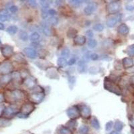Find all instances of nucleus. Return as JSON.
I'll return each instance as SVG.
<instances>
[{
  "label": "nucleus",
  "instance_id": "nucleus-1",
  "mask_svg": "<svg viewBox=\"0 0 134 134\" xmlns=\"http://www.w3.org/2000/svg\"><path fill=\"white\" fill-rule=\"evenodd\" d=\"M104 87L106 90H107L109 92H111L113 93H115L117 95H120L121 94V91L120 89L119 86H118L116 84L111 81L110 79L106 78L104 81Z\"/></svg>",
  "mask_w": 134,
  "mask_h": 134
},
{
  "label": "nucleus",
  "instance_id": "nucleus-2",
  "mask_svg": "<svg viewBox=\"0 0 134 134\" xmlns=\"http://www.w3.org/2000/svg\"><path fill=\"white\" fill-rule=\"evenodd\" d=\"M44 97H45V94L43 92H36V93L31 94L29 97V98L34 104V103L37 104L42 102L44 99Z\"/></svg>",
  "mask_w": 134,
  "mask_h": 134
},
{
  "label": "nucleus",
  "instance_id": "nucleus-3",
  "mask_svg": "<svg viewBox=\"0 0 134 134\" xmlns=\"http://www.w3.org/2000/svg\"><path fill=\"white\" fill-rule=\"evenodd\" d=\"M67 114L71 119H76L81 115L80 109L77 106H72V107H70L67 109Z\"/></svg>",
  "mask_w": 134,
  "mask_h": 134
},
{
  "label": "nucleus",
  "instance_id": "nucleus-4",
  "mask_svg": "<svg viewBox=\"0 0 134 134\" xmlns=\"http://www.w3.org/2000/svg\"><path fill=\"white\" fill-rule=\"evenodd\" d=\"M119 3L117 1H111L107 6V11L110 14H115L119 10Z\"/></svg>",
  "mask_w": 134,
  "mask_h": 134
},
{
  "label": "nucleus",
  "instance_id": "nucleus-5",
  "mask_svg": "<svg viewBox=\"0 0 134 134\" xmlns=\"http://www.w3.org/2000/svg\"><path fill=\"white\" fill-rule=\"evenodd\" d=\"M10 97L12 100H19L23 99L24 97V93L20 90L16 89V90H13L10 91Z\"/></svg>",
  "mask_w": 134,
  "mask_h": 134
},
{
  "label": "nucleus",
  "instance_id": "nucleus-6",
  "mask_svg": "<svg viewBox=\"0 0 134 134\" xmlns=\"http://www.w3.org/2000/svg\"><path fill=\"white\" fill-rule=\"evenodd\" d=\"M34 109V106L33 103H26L21 109V113L22 114H24L26 116H28L29 114H30Z\"/></svg>",
  "mask_w": 134,
  "mask_h": 134
},
{
  "label": "nucleus",
  "instance_id": "nucleus-7",
  "mask_svg": "<svg viewBox=\"0 0 134 134\" xmlns=\"http://www.w3.org/2000/svg\"><path fill=\"white\" fill-rule=\"evenodd\" d=\"M121 18V14H116L115 16L109 17L107 21V25L109 28H113L115 26L117 22H119Z\"/></svg>",
  "mask_w": 134,
  "mask_h": 134
},
{
  "label": "nucleus",
  "instance_id": "nucleus-8",
  "mask_svg": "<svg viewBox=\"0 0 134 134\" xmlns=\"http://www.w3.org/2000/svg\"><path fill=\"white\" fill-rule=\"evenodd\" d=\"M1 52L4 57H10L14 53V48L10 45H4L1 47Z\"/></svg>",
  "mask_w": 134,
  "mask_h": 134
},
{
  "label": "nucleus",
  "instance_id": "nucleus-9",
  "mask_svg": "<svg viewBox=\"0 0 134 134\" xmlns=\"http://www.w3.org/2000/svg\"><path fill=\"white\" fill-rule=\"evenodd\" d=\"M12 68H13V66L10 62H4L0 65V72L2 74H7L12 71Z\"/></svg>",
  "mask_w": 134,
  "mask_h": 134
},
{
  "label": "nucleus",
  "instance_id": "nucleus-10",
  "mask_svg": "<svg viewBox=\"0 0 134 134\" xmlns=\"http://www.w3.org/2000/svg\"><path fill=\"white\" fill-rule=\"evenodd\" d=\"M80 114L84 119H88L91 115V109L88 106L82 105L80 109Z\"/></svg>",
  "mask_w": 134,
  "mask_h": 134
},
{
  "label": "nucleus",
  "instance_id": "nucleus-11",
  "mask_svg": "<svg viewBox=\"0 0 134 134\" xmlns=\"http://www.w3.org/2000/svg\"><path fill=\"white\" fill-rule=\"evenodd\" d=\"M24 52L25 54L31 59H35L37 57V52L32 48H26L24 49Z\"/></svg>",
  "mask_w": 134,
  "mask_h": 134
},
{
  "label": "nucleus",
  "instance_id": "nucleus-12",
  "mask_svg": "<svg viewBox=\"0 0 134 134\" xmlns=\"http://www.w3.org/2000/svg\"><path fill=\"white\" fill-rule=\"evenodd\" d=\"M97 7V3L95 2H92L91 3H89V5H87L86 7H85V8L84 9V12L85 13L86 15H91L94 11H95Z\"/></svg>",
  "mask_w": 134,
  "mask_h": 134
},
{
  "label": "nucleus",
  "instance_id": "nucleus-13",
  "mask_svg": "<svg viewBox=\"0 0 134 134\" xmlns=\"http://www.w3.org/2000/svg\"><path fill=\"white\" fill-rule=\"evenodd\" d=\"M86 37L84 36H77L74 38V43L75 45L83 46L86 42Z\"/></svg>",
  "mask_w": 134,
  "mask_h": 134
},
{
  "label": "nucleus",
  "instance_id": "nucleus-14",
  "mask_svg": "<svg viewBox=\"0 0 134 134\" xmlns=\"http://www.w3.org/2000/svg\"><path fill=\"white\" fill-rule=\"evenodd\" d=\"M123 65L125 68H131L134 65V62L133 60L130 58H125L123 59Z\"/></svg>",
  "mask_w": 134,
  "mask_h": 134
},
{
  "label": "nucleus",
  "instance_id": "nucleus-15",
  "mask_svg": "<svg viewBox=\"0 0 134 134\" xmlns=\"http://www.w3.org/2000/svg\"><path fill=\"white\" fill-rule=\"evenodd\" d=\"M77 30L74 28H70L67 32V36L69 38H75L77 35Z\"/></svg>",
  "mask_w": 134,
  "mask_h": 134
},
{
  "label": "nucleus",
  "instance_id": "nucleus-16",
  "mask_svg": "<svg viewBox=\"0 0 134 134\" xmlns=\"http://www.w3.org/2000/svg\"><path fill=\"white\" fill-rule=\"evenodd\" d=\"M129 29L128 28L126 24H122L120 25L118 27V32L120 34H127L128 32H129Z\"/></svg>",
  "mask_w": 134,
  "mask_h": 134
},
{
  "label": "nucleus",
  "instance_id": "nucleus-17",
  "mask_svg": "<svg viewBox=\"0 0 134 134\" xmlns=\"http://www.w3.org/2000/svg\"><path fill=\"white\" fill-rule=\"evenodd\" d=\"M9 18L8 16V12L6 9H2L0 10V19L2 22H5L7 21Z\"/></svg>",
  "mask_w": 134,
  "mask_h": 134
},
{
  "label": "nucleus",
  "instance_id": "nucleus-18",
  "mask_svg": "<svg viewBox=\"0 0 134 134\" xmlns=\"http://www.w3.org/2000/svg\"><path fill=\"white\" fill-rule=\"evenodd\" d=\"M4 113H5V115H7V116L15 115L17 113V109L13 107H8L5 108Z\"/></svg>",
  "mask_w": 134,
  "mask_h": 134
},
{
  "label": "nucleus",
  "instance_id": "nucleus-19",
  "mask_svg": "<svg viewBox=\"0 0 134 134\" xmlns=\"http://www.w3.org/2000/svg\"><path fill=\"white\" fill-rule=\"evenodd\" d=\"M24 84H26V86L28 88H32L35 86V81L34 80L33 78H30V77H28L27 79H25V81H24Z\"/></svg>",
  "mask_w": 134,
  "mask_h": 134
},
{
  "label": "nucleus",
  "instance_id": "nucleus-20",
  "mask_svg": "<svg viewBox=\"0 0 134 134\" xmlns=\"http://www.w3.org/2000/svg\"><path fill=\"white\" fill-rule=\"evenodd\" d=\"M124 127L123 123L121 121H116L114 123V129L116 132H121Z\"/></svg>",
  "mask_w": 134,
  "mask_h": 134
},
{
  "label": "nucleus",
  "instance_id": "nucleus-21",
  "mask_svg": "<svg viewBox=\"0 0 134 134\" xmlns=\"http://www.w3.org/2000/svg\"><path fill=\"white\" fill-rule=\"evenodd\" d=\"M57 64L58 65V67H61V68H65L68 65V61L65 58L60 57L58 58V59Z\"/></svg>",
  "mask_w": 134,
  "mask_h": 134
},
{
  "label": "nucleus",
  "instance_id": "nucleus-22",
  "mask_svg": "<svg viewBox=\"0 0 134 134\" xmlns=\"http://www.w3.org/2000/svg\"><path fill=\"white\" fill-rule=\"evenodd\" d=\"M17 27L16 26H10L6 29V32H7V33L10 34V35H14L16 34L17 33Z\"/></svg>",
  "mask_w": 134,
  "mask_h": 134
},
{
  "label": "nucleus",
  "instance_id": "nucleus-23",
  "mask_svg": "<svg viewBox=\"0 0 134 134\" xmlns=\"http://www.w3.org/2000/svg\"><path fill=\"white\" fill-rule=\"evenodd\" d=\"M91 124L92 125V127L95 128L96 129H99L100 128V124H99V122L98 119L96 118L95 117H93V119L91 120Z\"/></svg>",
  "mask_w": 134,
  "mask_h": 134
},
{
  "label": "nucleus",
  "instance_id": "nucleus-24",
  "mask_svg": "<svg viewBox=\"0 0 134 134\" xmlns=\"http://www.w3.org/2000/svg\"><path fill=\"white\" fill-rule=\"evenodd\" d=\"M77 126V122L75 121V119H71L67 123V127L69 128L70 130L71 129H75V128Z\"/></svg>",
  "mask_w": 134,
  "mask_h": 134
},
{
  "label": "nucleus",
  "instance_id": "nucleus-25",
  "mask_svg": "<svg viewBox=\"0 0 134 134\" xmlns=\"http://www.w3.org/2000/svg\"><path fill=\"white\" fill-rule=\"evenodd\" d=\"M59 22V20L58 19V17L55 16H52L49 17L48 19V23L50 25L52 26H56Z\"/></svg>",
  "mask_w": 134,
  "mask_h": 134
},
{
  "label": "nucleus",
  "instance_id": "nucleus-26",
  "mask_svg": "<svg viewBox=\"0 0 134 134\" xmlns=\"http://www.w3.org/2000/svg\"><path fill=\"white\" fill-rule=\"evenodd\" d=\"M19 38L22 41H27L28 39V35L26 32L24 30H20L19 32Z\"/></svg>",
  "mask_w": 134,
  "mask_h": 134
},
{
  "label": "nucleus",
  "instance_id": "nucleus-27",
  "mask_svg": "<svg viewBox=\"0 0 134 134\" xmlns=\"http://www.w3.org/2000/svg\"><path fill=\"white\" fill-rule=\"evenodd\" d=\"M11 125V122L9 119L1 118L0 119V127H7Z\"/></svg>",
  "mask_w": 134,
  "mask_h": 134
},
{
  "label": "nucleus",
  "instance_id": "nucleus-28",
  "mask_svg": "<svg viewBox=\"0 0 134 134\" xmlns=\"http://www.w3.org/2000/svg\"><path fill=\"white\" fill-rule=\"evenodd\" d=\"M59 134H72V130H70L69 128H68L67 127H62L60 128L59 130Z\"/></svg>",
  "mask_w": 134,
  "mask_h": 134
},
{
  "label": "nucleus",
  "instance_id": "nucleus-29",
  "mask_svg": "<svg viewBox=\"0 0 134 134\" xmlns=\"http://www.w3.org/2000/svg\"><path fill=\"white\" fill-rule=\"evenodd\" d=\"M97 45V42L95 39H89L88 40V47L91 49L95 48Z\"/></svg>",
  "mask_w": 134,
  "mask_h": 134
},
{
  "label": "nucleus",
  "instance_id": "nucleus-30",
  "mask_svg": "<svg viewBox=\"0 0 134 134\" xmlns=\"http://www.w3.org/2000/svg\"><path fill=\"white\" fill-rule=\"evenodd\" d=\"M14 60L16 61V62H26V60L24 58V56H22V54L21 53H19V54H17L15 56ZM26 63V62H25Z\"/></svg>",
  "mask_w": 134,
  "mask_h": 134
},
{
  "label": "nucleus",
  "instance_id": "nucleus-31",
  "mask_svg": "<svg viewBox=\"0 0 134 134\" xmlns=\"http://www.w3.org/2000/svg\"><path fill=\"white\" fill-rule=\"evenodd\" d=\"M69 3L72 7L77 8V7H79L81 5L82 1H79V0H71V1H69Z\"/></svg>",
  "mask_w": 134,
  "mask_h": 134
},
{
  "label": "nucleus",
  "instance_id": "nucleus-32",
  "mask_svg": "<svg viewBox=\"0 0 134 134\" xmlns=\"http://www.w3.org/2000/svg\"><path fill=\"white\" fill-rule=\"evenodd\" d=\"M11 79H12V77H11V75L10 74H5V75H3L2 77H1V81L3 83L6 84L7 83H9V82L11 81Z\"/></svg>",
  "mask_w": 134,
  "mask_h": 134
},
{
  "label": "nucleus",
  "instance_id": "nucleus-33",
  "mask_svg": "<svg viewBox=\"0 0 134 134\" xmlns=\"http://www.w3.org/2000/svg\"><path fill=\"white\" fill-rule=\"evenodd\" d=\"M93 29L95 31L97 32H102L104 29V26H103L102 24H95L93 27Z\"/></svg>",
  "mask_w": 134,
  "mask_h": 134
},
{
  "label": "nucleus",
  "instance_id": "nucleus-34",
  "mask_svg": "<svg viewBox=\"0 0 134 134\" xmlns=\"http://www.w3.org/2000/svg\"><path fill=\"white\" fill-rule=\"evenodd\" d=\"M85 70H86V67L84 65V61H81L79 62V67H78V71L80 73H83L84 72H85Z\"/></svg>",
  "mask_w": 134,
  "mask_h": 134
},
{
  "label": "nucleus",
  "instance_id": "nucleus-35",
  "mask_svg": "<svg viewBox=\"0 0 134 134\" xmlns=\"http://www.w3.org/2000/svg\"><path fill=\"white\" fill-rule=\"evenodd\" d=\"M40 38V36L38 32H34L31 34L30 36V40L32 42H36V41H38Z\"/></svg>",
  "mask_w": 134,
  "mask_h": 134
},
{
  "label": "nucleus",
  "instance_id": "nucleus-36",
  "mask_svg": "<svg viewBox=\"0 0 134 134\" xmlns=\"http://www.w3.org/2000/svg\"><path fill=\"white\" fill-rule=\"evenodd\" d=\"M42 30H43V32L44 33L46 36H49L51 35V32H50V28H48V26L47 25H46V24H44V25H42Z\"/></svg>",
  "mask_w": 134,
  "mask_h": 134
},
{
  "label": "nucleus",
  "instance_id": "nucleus-37",
  "mask_svg": "<svg viewBox=\"0 0 134 134\" xmlns=\"http://www.w3.org/2000/svg\"><path fill=\"white\" fill-rule=\"evenodd\" d=\"M70 54V50L68 48H65L63 50H62L61 52V56H62V58H68Z\"/></svg>",
  "mask_w": 134,
  "mask_h": 134
},
{
  "label": "nucleus",
  "instance_id": "nucleus-38",
  "mask_svg": "<svg viewBox=\"0 0 134 134\" xmlns=\"http://www.w3.org/2000/svg\"><path fill=\"white\" fill-rule=\"evenodd\" d=\"M88 131H89V128H88V127L86 125H82V126L79 127V132L81 134H87Z\"/></svg>",
  "mask_w": 134,
  "mask_h": 134
},
{
  "label": "nucleus",
  "instance_id": "nucleus-39",
  "mask_svg": "<svg viewBox=\"0 0 134 134\" xmlns=\"http://www.w3.org/2000/svg\"><path fill=\"white\" fill-rule=\"evenodd\" d=\"M40 2L41 5H42V7H44V8H48L49 7V5L51 4V3H50L51 1H46V0H45V1L42 0Z\"/></svg>",
  "mask_w": 134,
  "mask_h": 134
},
{
  "label": "nucleus",
  "instance_id": "nucleus-40",
  "mask_svg": "<svg viewBox=\"0 0 134 134\" xmlns=\"http://www.w3.org/2000/svg\"><path fill=\"white\" fill-rule=\"evenodd\" d=\"M127 52L128 54V55L132 56L134 54V44L130 46L129 47H128L127 50Z\"/></svg>",
  "mask_w": 134,
  "mask_h": 134
},
{
  "label": "nucleus",
  "instance_id": "nucleus-41",
  "mask_svg": "<svg viewBox=\"0 0 134 134\" xmlns=\"http://www.w3.org/2000/svg\"><path fill=\"white\" fill-rule=\"evenodd\" d=\"M48 11H47V8H44L43 7V9L42 10V17L43 19H45L48 17Z\"/></svg>",
  "mask_w": 134,
  "mask_h": 134
},
{
  "label": "nucleus",
  "instance_id": "nucleus-42",
  "mask_svg": "<svg viewBox=\"0 0 134 134\" xmlns=\"http://www.w3.org/2000/svg\"><path fill=\"white\" fill-rule=\"evenodd\" d=\"M113 122L111 121H109V122L107 123L105 125L106 131H107V132L110 131L111 129L113 127Z\"/></svg>",
  "mask_w": 134,
  "mask_h": 134
},
{
  "label": "nucleus",
  "instance_id": "nucleus-43",
  "mask_svg": "<svg viewBox=\"0 0 134 134\" xmlns=\"http://www.w3.org/2000/svg\"><path fill=\"white\" fill-rule=\"evenodd\" d=\"M10 11L12 13H16L17 11H18V7H17L16 5H12L10 7Z\"/></svg>",
  "mask_w": 134,
  "mask_h": 134
},
{
  "label": "nucleus",
  "instance_id": "nucleus-44",
  "mask_svg": "<svg viewBox=\"0 0 134 134\" xmlns=\"http://www.w3.org/2000/svg\"><path fill=\"white\" fill-rule=\"evenodd\" d=\"M90 57H91V60H98L99 55L97 54V53H93V54H91Z\"/></svg>",
  "mask_w": 134,
  "mask_h": 134
},
{
  "label": "nucleus",
  "instance_id": "nucleus-45",
  "mask_svg": "<svg viewBox=\"0 0 134 134\" xmlns=\"http://www.w3.org/2000/svg\"><path fill=\"white\" fill-rule=\"evenodd\" d=\"M76 61H77V60H76L75 58H70V59L68 61V65L72 66V65H73L74 64H75Z\"/></svg>",
  "mask_w": 134,
  "mask_h": 134
},
{
  "label": "nucleus",
  "instance_id": "nucleus-46",
  "mask_svg": "<svg viewBox=\"0 0 134 134\" xmlns=\"http://www.w3.org/2000/svg\"><path fill=\"white\" fill-rule=\"evenodd\" d=\"M5 106L3 105V104H0V116L2 115L3 113H4V111H5Z\"/></svg>",
  "mask_w": 134,
  "mask_h": 134
},
{
  "label": "nucleus",
  "instance_id": "nucleus-47",
  "mask_svg": "<svg viewBox=\"0 0 134 134\" xmlns=\"http://www.w3.org/2000/svg\"><path fill=\"white\" fill-rule=\"evenodd\" d=\"M28 2L29 5H31L32 7H35L37 6V3H36V1H33V0H29Z\"/></svg>",
  "mask_w": 134,
  "mask_h": 134
},
{
  "label": "nucleus",
  "instance_id": "nucleus-48",
  "mask_svg": "<svg viewBox=\"0 0 134 134\" xmlns=\"http://www.w3.org/2000/svg\"><path fill=\"white\" fill-rule=\"evenodd\" d=\"M68 81H69L70 84H74V83H76V78H75V77H70Z\"/></svg>",
  "mask_w": 134,
  "mask_h": 134
},
{
  "label": "nucleus",
  "instance_id": "nucleus-49",
  "mask_svg": "<svg viewBox=\"0 0 134 134\" xmlns=\"http://www.w3.org/2000/svg\"><path fill=\"white\" fill-rule=\"evenodd\" d=\"M86 34L87 35L88 37H89V38H92V37L93 36V31H92L91 30H87V31L86 32Z\"/></svg>",
  "mask_w": 134,
  "mask_h": 134
},
{
  "label": "nucleus",
  "instance_id": "nucleus-50",
  "mask_svg": "<svg viewBox=\"0 0 134 134\" xmlns=\"http://www.w3.org/2000/svg\"><path fill=\"white\" fill-rule=\"evenodd\" d=\"M48 14L51 15V16H54V15L56 14V11L54 9H50L48 10Z\"/></svg>",
  "mask_w": 134,
  "mask_h": 134
},
{
  "label": "nucleus",
  "instance_id": "nucleus-51",
  "mask_svg": "<svg viewBox=\"0 0 134 134\" xmlns=\"http://www.w3.org/2000/svg\"><path fill=\"white\" fill-rule=\"evenodd\" d=\"M125 8L126 10H128V11H133L134 10V6L132 5H127L125 6Z\"/></svg>",
  "mask_w": 134,
  "mask_h": 134
},
{
  "label": "nucleus",
  "instance_id": "nucleus-52",
  "mask_svg": "<svg viewBox=\"0 0 134 134\" xmlns=\"http://www.w3.org/2000/svg\"><path fill=\"white\" fill-rule=\"evenodd\" d=\"M3 100H4V97H3V95L1 93H0V104L2 103Z\"/></svg>",
  "mask_w": 134,
  "mask_h": 134
},
{
  "label": "nucleus",
  "instance_id": "nucleus-53",
  "mask_svg": "<svg viewBox=\"0 0 134 134\" xmlns=\"http://www.w3.org/2000/svg\"><path fill=\"white\" fill-rule=\"evenodd\" d=\"M5 29V26H4V24L2 23H0V30H3Z\"/></svg>",
  "mask_w": 134,
  "mask_h": 134
},
{
  "label": "nucleus",
  "instance_id": "nucleus-54",
  "mask_svg": "<svg viewBox=\"0 0 134 134\" xmlns=\"http://www.w3.org/2000/svg\"><path fill=\"white\" fill-rule=\"evenodd\" d=\"M109 134H119V133H118L117 132H114V131H113V132H111Z\"/></svg>",
  "mask_w": 134,
  "mask_h": 134
},
{
  "label": "nucleus",
  "instance_id": "nucleus-55",
  "mask_svg": "<svg viewBox=\"0 0 134 134\" xmlns=\"http://www.w3.org/2000/svg\"><path fill=\"white\" fill-rule=\"evenodd\" d=\"M132 83H134V76L132 77Z\"/></svg>",
  "mask_w": 134,
  "mask_h": 134
},
{
  "label": "nucleus",
  "instance_id": "nucleus-56",
  "mask_svg": "<svg viewBox=\"0 0 134 134\" xmlns=\"http://www.w3.org/2000/svg\"><path fill=\"white\" fill-rule=\"evenodd\" d=\"M1 44H2V43H1V39H0V46L1 47Z\"/></svg>",
  "mask_w": 134,
  "mask_h": 134
},
{
  "label": "nucleus",
  "instance_id": "nucleus-57",
  "mask_svg": "<svg viewBox=\"0 0 134 134\" xmlns=\"http://www.w3.org/2000/svg\"><path fill=\"white\" fill-rule=\"evenodd\" d=\"M133 123H134V121H133Z\"/></svg>",
  "mask_w": 134,
  "mask_h": 134
}]
</instances>
